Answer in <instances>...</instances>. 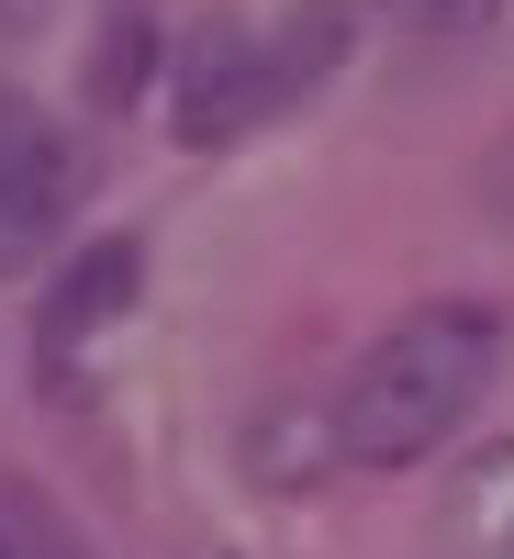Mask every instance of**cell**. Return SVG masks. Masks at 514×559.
Segmentation results:
<instances>
[{
    "label": "cell",
    "instance_id": "cell-2",
    "mask_svg": "<svg viewBox=\"0 0 514 559\" xmlns=\"http://www.w3.org/2000/svg\"><path fill=\"white\" fill-rule=\"evenodd\" d=\"M57 213H68V134L34 102L0 90V280L34 269V247L57 236Z\"/></svg>",
    "mask_w": 514,
    "mask_h": 559
},
{
    "label": "cell",
    "instance_id": "cell-3",
    "mask_svg": "<svg viewBox=\"0 0 514 559\" xmlns=\"http://www.w3.org/2000/svg\"><path fill=\"white\" fill-rule=\"evenodd\" d=\"M258 112H279V102H268V45H247V34H202L191 68H179V90H168L179 146H224V134H247Z\"/></svg>",
    "mask_w": 514,
    "mask_h": 559
},
{
    "label": "cell",
    "instance_id": "cell-5",
    "mask_svg": "<svg viewBox=\"0 0 514 559\" xmlns=\"http://www.w3.org/2000/svg\"><path fill=\"white\" fill-rule=\"evenodd\" d=\"M458 526H470L481 559H514V437L470 459V481H458Z\"/></svg>",
    "mask_w": 514,
    "mask_h": 559
},
{
    "label": "cell",
    "instance_id": "cell-4",
    "mask_svg": "<svg viewBox=\"0 0 514 559\" xmlns=\"http://www.w3.org/2000/svg\"><path fill=\"white\" fill-rule=\"evenodd\" d=\"M134 292H146V247H134V236L79 247V258H68V280L45 292V358L68 369V358H79V347L112 324V313H134Z\"/></svg>",
    "mask_w": 514,
    "mask_h": 559
},
{
    "label": "cell",
    "instance_id": "cell-6",
    "mask_svg": "<svg viewBox=\"0 0 514 559\" xmlns=\"http://www.w3.org/2000/svg\"><path fill=\"white\" fill-rule=\"evenodd\" d=\"M134 79H146V12H123V23H112L101 79H89V90H101V102H134Z\"/></svg>",
    "mask_w": 514,
    "mask_h": 559
},
{
    "label": "cell",
    "instance_id": "cell-7",
    "mask_svg": "<svg viewBox=\"0 0 514 559\" xmlns=\"http://www.w3.org/2000/svg\"><path fill=\"white\" fill-rule=\"evenodd\" d=\"M392 23H426V34H470V23H492L503 0H381Z\"/></svg>",
    "mask_w": 514,
    "mask_h": 559
},
{
    "label": "cell",
    "instance_id": "cell-8",
    "mask_svg": "<svg viewBox=\"0 0 514 559\" xmlns=\"http://www.w3.org/2000/svg\"><path fill=\"white\" fill-rule=\"evenodd\" d=\"M0 559H12V548H0Z\"/></svg>",
    "mask_w": 514,
    "mask_h": 559
},
{
    "label": "cell",
    "instance_id": "cell-1",
    "mask_svg": "<svg viewBox=\"0 0 514 559\" xmlns=\"http://www.w3.org/2000/svg\"><path fill=\"white\" fill-rule=\"evenodd\" d=\"M492 369H503V313L492 302H414L347 369L336 459L347 471H414V459H437L470 426V403L492 392Z\"/></svg>",
    "mask_w": 514,
    "mask_h": 559
}]
</instances>
